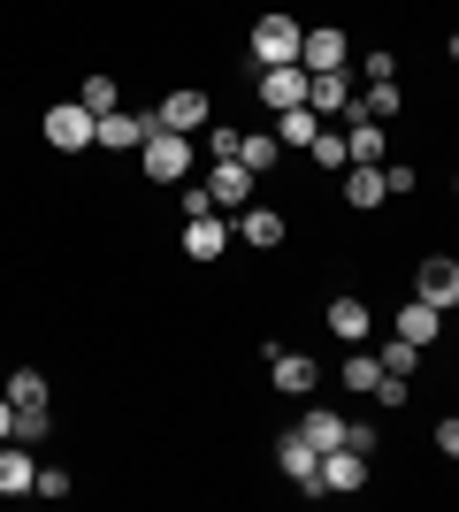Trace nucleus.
I'll return each mask as SVG.
<instances>
[{
	"mask_svg": "<svg viewBox=\"0 0 459 512\" xmlns=\"http://www.w3.org/2000/svg\"><path fill=\"white\" fill-rule=\"evenodd\" d=\"M46 146H54V153L100 146V115H92L85 100H54V107H46Z\"/></svg>",
	"mask_w": 459,
	"mask_h": 512,
	"instance_id": "1",
	"label": "nucleus"
},
{
	"mask_svg": "<svg viewBox=\"0 0 459 512\" xmlns=\"http://www.w3.org/2000/svg\"><path fill=\"white\" fill-rule=\"evenodd\" d=\"M184 253H192V260H222V253H230V222H222V207L184 222Z\"/></svg>",
	"mask_w": 459,
	"mask_h": 512,
	"instance_id": "9",
	"label": "nucleus"
},
{
	"mask_svg": "<svg viewBox=\"0 0 459 512\" xmlns=\"http://www.w3.org/2000/svg\"><path fill=\"white\" fill-rule=\"evenodd\" d=\"M77 100H85L92 115H115V85H108V77H85V92H77Z\"/></svg>",
	"mask_w": 459,
	"mask_h": 512,
	"instance_id": "30",
	"label": "nucleus"
},
{
	"mask_svg": "<svg viewBox=\"0 0 459 512\" xmlns=\"http://www.w3.org/2000/svg\"><path fill=\"white\" fill-rule=\"evenodd\" d=\"M406 398H414V375H383V383H375V406L383 413H398Z\"/></svg>",
	"mask_w": 459,
	"mask_h": 512,
	"instance_id": "28",
	"label": "nucleus"
},
{
	"mask_svg": "<svg viewBox=\"0 0 459 512\" xmlns=\"http://www.w3.org/2000/svg\"><path fill=\"white\" fill-rule=\"evenodd\" d=\"M0 444H16V398L0 390Z\"/></svg>",
	"mask_w": 459,
	"mask_h": 512,
	"instance_id": "35",
	"label": "nucleus"
},
{
	"mask_svg": "<svg viewBox=\"0 0 459 512\" xmlns=\"http://www.w3.org/2000/svg\"><path fill=\"white\" fill-rule=\"evenodd\" d=\"M337 375H345V390H360V398H375V383H383V360H368V352L352 344V360L337 367Z\"/></svg>",
	"mask_w": 459,
	"mask_h": 512,
	"instance_id": "24",
	"label": "nucleus"
},
{
	"mask_svg": "<svg viewBox=\"0 0 459 512\" xmlns=\"http://www.w3.org/2000/svg\"><path fill=\"white\" fill-rule=\"evenodd\" d=\"M398 337L429 352V344L444 337V306H429V299H421V291H414V306H398Z\"/></svg>",
	"mask_w": 459,
	"mask_h": 512,
	"instance_id": "13",
	"label": "nucleus"
},
{
	"mask_svg": "<svg viewBox=\"0 0 459 512\" xmlns=\"http://www.w3.org/2000/svg\"><path fill=\"white\" fill-rule=\"evenodd\" d=\"M192 214H215V192H207V184H192V192H184V222H192Z\"/></svg>",
	"mask_w": 459,
	"mask_h": 512,
	"instance_id": "32",
	"label": "nucleus"
},
{
	"mask_svg": "<svg viewBox=\"0 0 459 512\" xmlns=\"http://www.w3.org/2000/svg\"><path fill=\"white\" fill-rule=\"evenodd\" d=\"M138 161H146L153 184H184V169H192V138H184V130H153L146 146H138Z\"/></svg>",
	"mask_w": 459,
	"mask_h": 512,
	"instance_id": "2",
	"label": "nucleus"
},
{
	"mask_svg": "<svg viewBox=\"0 0 459 512\" xmlns=\"http://www.w3.org/2000/svg\"><path fill=\"white\" fill-rule=\"evenodd\" d=\"M207 153H215V161H238V123H207Z\"/></svg>",
	"mask_w": 459,
	"mask_h": 512,
	"instance_id": "29",
	"label": "nucleus"
},
{
	"mask_svg": "<svg viewBox=\"0 0 459 512\" xmlns=\"http://www.w3.org/2000/svg\"><path fill=\"white\" fill-rule=\"evenodd\" d=\"M306 161L314 169H329V176H345V161H352V146H345V130H322L314 146H306Z\"/></svg>",
	"mask_w": 459,
	"mask_h": 512,
	"instance_id": "21",
	"label": "nucleus"
},
{
	"mask_svg": "<svg viewBox=\"0 0 459 512\" xmlns=\"http://www.w3.org/2000/svg\"><path fill=\"white\" fill-rule=\"evenodd\" d=\"M414 367H421V344H406V337L383 344V375H414Z\"/></svg>",
	"mask_w": 459,
	"mask_h": 512,
	"instance_id": "27",
	"label": "nucleus"
},
{
	"mask_svg": "<svg viewBox=\"0 0 459 512\" xmlns=\"http://www.w3.org/2000/svg\"><path fill=\"white\" fill-rule=\"evenodd\" d=\"M360 107H368L375 123H391L398 107H406V100H398V77H375V85H368V100H360Z\"/></svg>",
	"mask_w": 459,
	"mask_h": 512,
	"instance_id": "25",
	"label": "nucleus"
},
{
	"mask_svg": "<svg viewBox=\"0 0 459 512\" xmlns=\"http://www.w3.org/2000/svg\"><path fill=\"white\" fill-rule=\"evenodd\" d=\"M276 467H284V474H291V482H299V490H306V497H322V451L306 444L299 428H291L284 444H276Z\"/></svg>",
	"mask_w": 459,
	"mask_h": 512,
	"instance_id": "4",
	"label": "nucleus"
},
{
	"mask_svg": "<svg viewBox=\"0 0 459 512\" xmlns=\"http://www.w3.org/2000/svg\"><path fill=\"white\" fill-rule=\"evenodd\" d=\"M261 100L284 115V107H306V69L299 62H276V69H261Z\"/></svg>",
	"mask_w": 459,
	"mask_h": 512,
	"instance_id": "12",
	"label": "nucleus"
},
{
	"mask_svg": "<svg viewBox=\"0 0 459 512\" xmlns=\"http://www.w3.org/2000/svg\"><path fill=\"white\" fill-rule=\"evenodd\" d=\"M314 138H322V115H314V107H284V115H276V146H314Z\"/></svg>",
	"mask_w": 459,
	"mask_h": 512,
	"instance_id": "19",
	"label": "nucleus"
},
{
	"mask_svg": "<svg viewBox=\"0 0 459 512\" xmlns=\"http://www.w3.org/2000/svg\"><path fill=\"white\" fill-rule=\"evenodd\" d=\"M46 436V406H16V444H39Z\"/></svg>",
	"mask_w": 459,
	"mask_h": 512,
	"instance_id": "31",
	"label": "nucleus"
},
{
	"mask_svg": "<svg viewBox=\"0 0 459 512\" xmlns=\"http://www.w3.org/2000/svg\"><path fill=\"white\" fill-rule=\"evenodd\" d=\"M238 237L268 253V245H284V214L276 207H238Z\"/></svg>",
	"mask_w": 459,
	"mask_h": 512,
	"instance_id": "18",
	"label": "nucleus"
},
{
	"mask_svg": "<svg viewBox=\"0 0 459 512\" xmlns=\"http://www.w3.org/2000/svg\"><path fill=\"white\" fill-rule=\"evenodd\" d=\"M299 39H306V31L291 16H261V23H253V62H261V69L299 62Z\"/></svg>",
	"mask_w": 459,
	"mask_h": 512,
	"instance_id": "3",
	"label": "nucleus"
},
{
	"mask_svg": "<svg viewBox=\"0 0 459 512\" xmlns=\"http://www.w3.org/2000/svg\"><path fill=\"white\" fill-rule=\"evenodd\" d=\"M414 291H421L429 306H459V260H452V253H429V260L414 268Z\"/></svg>",
	"mask_w": 459,
	"mask_h": 512,
	"instance_id": "5",
	"label": "nucleus"
},
{
	"mask_svg": "<svg viewBox=\"0 0 459 512\" xmlns=\"http://www.w3.org/2000/svg\"><path fill=\"white\" fill-rule=\"evenodd\" d=\"M268 383L284 390V398H306L314 390V360L306 352H268Z\"/></svg>",
	"mask_w": 459,
	"mask_h": 512,
	"instance_id": "17",
	"label": "nucleus"
},
{
	"mask_svg": "<svg viewBox=\"0 0 459 512\" xmlns=\"http://www.w3.org/2000/svg\"><path fill=\"white\" fill-rule=\"evenodd\" d=\"M329 329H337L345 344H360V337L375 329V321H368V306H360V299H337V306H329Z\"/></svg>",
	"mask_w": 459,
	"mask_h": 512,
	"instance_id": "22",
	"label": "nucleus"
},
{
	"mask_svg": "<svg viewBox=\"0 0 459 512\" xmlns=\"http://www.w3.org/2000/svg\"><path fill=\"white\" fill-rule=\"evenodd\" d=\"M345 100H352L345 69H306V107H314V115H345Z\"/></svg>",
	"mask_w": 459,
	"mask_h": 512,
	"instance_id": "11",
	"label": "nucleus"
},
{
	"mask_svg": "<svg viewBox=\"0 0 459 512\" xmlns=\"http://www.w3.org/2000/svg\"><path fill=\"white\" fill-rule=\"evenodd\" d=\"M329 490H368V451H352V444L322 451V497Z\"/></svg>",
	"mask_w": 459,
	"mask_h": 512,
	"instance_id": "8",
	"label": "nucleus"
},
{
	"mask_svg": "<svg viewBox=\"0 0 459 512\" xmlns=\"http://www.w3.org/2000/svg\"><path fill=\"white\" fill-rule=\"evenodd\" d=\"M345 199H352V207H383V199H391L383 161H345Z\"/></svg>",
	"mask_w": 459,
	"mask_h": 512,
	"instance_id": "16",
	"label": "nucleus"
},
{
	"mask_svg": "<svg viewBox=\"0 0 459 512\" xmlns=\"http://www.w3.org/2000/svg\"><path fill=\"white\" fill-rule=\"evenodd\" d=\"M452 192H459V184H452Z\"/></svg>",
	"mask_w": 459,
	"mask_h": 512,
	"instance_id": "36",
	"label": "nucleus"
},
{
	"mask_svg": "<svg viewBox=\"0 0 459 512\" xmlns=\"http://www.w3.org/2000/svg\"><path fill=\"white\" fill-rule=\"evenodd\" d=\"M39 497H69V474L62 467H39Z\"/></svg>",
	"mask_w": 459,
	"mask_h": 512,
	"instance_id": "33",
	"label": "nucleus"
},
{
	"mask_svg": "<svg viewBox=\"0 0 459 512\" xmlns=\"http://www.w3.org/2000/svg\"><path fill=\"white\" fill-rule=\"evenodd\" d=\"M39 490V459L23 444H0V497H31Z\"/></svg>",
	"mask_w": 459,
	"mask_h": 512,
	"instance_id": "14",
	"label": "nucleus"
},
{
	"mask_svg": "<svg viewBox=\"0 0 459 512\" xmlns=\"http://www.w3.org/2000/svg\"><path fill=\"white\" fill-rule=\"evenodd\" d=\"M146 138H153V115H123V107L100 115V146L108 153H131V146H146Z\"/></svg>",
	"mask_w": 459,
	"mask_h": 512,
	"instance_id": "15",
	"label": "nucleus"
},
{
	"mask_svg": "<svg viewBox=\"0 0 459 512\" xmlns=\"http://www.w3.org/2000/svg\"><path fill=\"white\" fill-rule=\"evenodd\" d=\"M8 398H16V406H46V375L39 367H16V375H8Z\"/></svg>",
	"mask_w": 459,
	"mask_h": 512,
	"instance_id": "26",
	"label": "nucleus"
},
{
	"mask_svg": "<svg viewBox=\"0 0 459 512\" xmlns=\"http://www.w3.org/2000/svg\"><path fill=\"white\" fill-rule=\"evenodd\" d=\"M153 130H184V138H192V130H207V92H169V100L153 107Z\"/></svg>",
	"mask_w": 459,
	"mask_h": 512,
	"instance_id": "6",
	"label": "nucleus"
},
{
	"mask_svg": "<svg viewBox=\"0 0 459 512\" xmlns=\"http://www.w3.org/2000/svg\"><path fill=\"white\" fill-rule=\"evenodd\" d=\"M253 184H261V176L245 169V161H215V176H207V192H215V207H222V214L253 207Z\"/></svg>",
	"mask_w": 459,
	"mask_h": 512,
	"instance_id": "7",
	"label": "nucleus"
},
{
	"mask_svg": "<svg viewBox=\"0 0 459 512\" xmlns=\"http://www.w3.org/2000/svg\"><path fill=\"white\" fill-rule=\"evenodd\" d=\"M276 153H284V146H276V130H238V161H245L253 176L276 169Z\"/></svg>",
	"mask_w": 459,
	"mask_h": 512,
	"instance_id": "20",
	"label": "nucleus"
},
{
	"mask_svg": "<svg viewBox=\"0 0 459 512\" xmlns=\"http://www.w3.org/2000/svg\"><path fill=\"white\" fill-rule=\"evenodd\" d=\"M299 436H306V444H314V451H337V444H345V421L314 406V413H306V421H299Z\"/></svg>",
	"mask_w": 459,
	"mask_h": 512,
	"instance_id": "23",
	"label": "nucleus"
},
{
	"mask_svg": "<svg viewBox=\"0 0 459 512\" xmlns=\"http://www.w3.org/2000/svg\"><path fill=\"white\" fill-rule=\"evenodd\" d=\"M345 54H352V39L337 31V23H322V31L299 39V69H345Z\"/></svg>",
	"mask_w": 459,
	"mask_h": 512,
	"instance_id": "10",
	"label": "nucleus"
},
{
	"mask_svg": "<svg viewBox=\"0 0 459 512\" xmlns=\"http://www.w3.org/2000/svg\"><path fill=\"white\" fill-rule=\"evenodd\" d=\"M437 451H444V459H459V413H452V421H437Z\"/></svg>",
	"mask_w": 459,
	"mask_h": 512,
	"instance_id": "34",
	"label": "nucleus"
}]
</instances>
